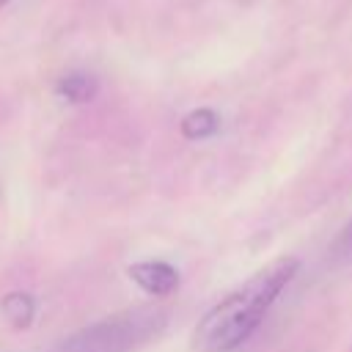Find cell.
I'll return each instance as SVG.
<instances>
[{
    "label": "cell",
    "instance_id": "1",
    "mask_svg": "<svg viewBox=\"0 0 352 352\" xmlns=\"http://www.w3.org/2000/svg\"><path fill=\"white\" fill-rule=\"evenodd\" d=\"M300 261L294 256H280L250 275L239 289L214 302L192 330L195 352H231L245 344L261 324L270 305L297 275Z\"/></svg>",
    "mask_w": 352,
    "mask_h": 352
},
{
    "label": "cell",
    "instance_id": "2",
    "mask_svg": "<svg viewBox=\"0 0 352 352\" xmlns=\"http://www.w3.org/2000/svg\"><path fill=\"white\" fill-rule=\"evenodd\" d=\"M168 314L154 305H135L121 314L104 316L88 327H80L66 341H60L58 352H135L162 333Z\"/></svg>",
    "mask_w": 352,
    "mask_h": 352
},
{
    "label": "cell",
    "instance_id": "3",
    "mask_svg": "<svg viewBox=\"0 0 352 352\" xmlns=\"http://www.w3.org/2000/svg\"><path fill=\"white\" fill-rule=\"evenodd\" d=\"M126 272L151 297H168L179 289V272L168 261H154V258L135 261V264H129Z\"/></svg>",
    "mask_w": 352,
    "mask_h": 352
},
{
    "label": "cell",
    "instance_id": "4",
    "mask_svg": "<svg viewBox=\"0 0 352 352\" xmlns=\"http://www.w3.org/2000/svg\"><path fill=\"white\" fill-rule=\"evenodd\" d=\"M96 91H99L96 77H91V74H85V72L63 74V77L58 80V85H55V94H58L60 99L72 102V104H85V102H91V99L96 96Z\"/></svg>",
    "mask_w": 352,
    "mask_h": 352
},
{
    "label": "cell",
    "instance_id": "5",
    "mask_svg": "<svg viewBox=\"0 0 352 352\" xmlns=\"http://www.w3.org/2000/svg\"><path fill=\"white\" fill-rule=\"evenodd\" d=\"M179 129L187 140H204V138H212L220 129V116L209 107H198V110H192L182 118Z\"/></svg>",
    "mask_w": 352,
    "mask_h": 352
},
{
    "label": "cell",
    "instance_id": "6",
    "mask_svg": "<svg viewBox=\"0 0 352 352\" xmlns=\"http://www.w3.org/2000/svg\"><path fill=\"white\" fill-rule=\"evenodd\" d=\"M0 311H3V316H6L14 327L22 330V327H30V322H33V316H36V300H33L28 292H11V294L3 297Z\"/></svg>",
    "mask_w": 352,
    "mask_h": 352
},
{
    "label": "cell",
    "instance_id": "7",
    "mask_svg": "<svg viewBox=\"0 0 352 352\" xmlns=\"http://www.w3.org/2000/svg\"><path fill=\"white\" fill-rule=\"evenodd\" d=\"M6 3H8V0H0V8H3V6H6Z\"/></svg>",
    "mask_w": 352,
    "mask_h": 352
}]
</instances>
